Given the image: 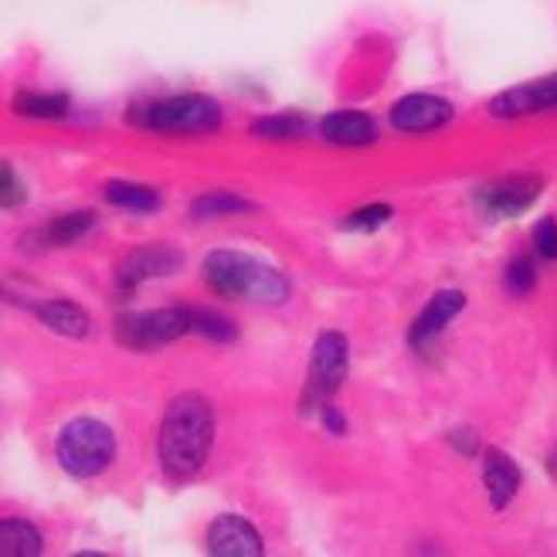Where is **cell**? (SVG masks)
<instances>
[{
  "instance_id": "17",
  "label": "cell",
  "mask_w": 557,
  "mask_h": 557,
  "mask_svg": "<svg viewBox=\"0 0 557 557\" xmlns=\"http://www.w3.org/2000/svg\"><path fill=\"white\" fill-rule=\"evenodd\" d=\"M102 198L113 205V208H123V211H139V214H150L160 208V190L150 187V184H133V181H109Z\"/></svg>"
},
{
  "instance_id": "22",
  "label": "cell",
  "mask_w": 557,
  "mask_h": 557,
  "mask_svg": "<svg viewBox=\"0 0 557 557\" xmlns=\"http://www.w3.org/2000/svg\"><path fill=\"white\" fill-rule=\"evenodd\" d=\"M187 320H190V333H201V337L214 341V344H232L238 337V330L228 317H221L214 310H201V306H187Z\"/></svg>"
},
{
  "instance_id": "28",
  "label": "cell",
  "mask_w": 557,
  "mask_h": 557,
  "mask_svg": "<svg viewBox=\"0 0 557 557\" xmlns=\"http://www.w3.org/2000/svg\"><path fill=\"white\" fill-rule=\"evenodd\" d=\"M320 411H323V425H326V432H330V435H344V432H347V422H344L341 408H333V405L326 401Z\"/></svg>"
},
{
  "instance_id": "3",
  "label": "cell",
  "mask_w": 557,
  "mask_h": 557,
  "mask_svg": "<svg viewBox=\"0 0 557 557\" xmlns=\"http://www.w3.org/2000/svg\"><path fill=\"white\" fill-rule=\"evenodd\" d=\"M116 456V438L109 425L96 422V418H75L69 422L59 438H54V459L75 480H92L109 469Z\"/></svg>"
},
{
  "instance_id": "8",
  "label": "cell",
  "mask_w": 557,
  "mask_h": 557,
  "mask_svg": "<svg viewBox=\"0 0 557 557\" xmlns=\"http://www.w3.org/2000/svg\"><path fill=\"white\" fill-rule=\"evenodd\" d=\"M181 252L171 245H139L133 252L120 262L116 278H120V289L133 293L136 286L150 283V278H163L181 269Z\"/></svg>"
},
{
  "instance_id": "13",
  "label": "cell",
  "mask_w": 557,
  "mask_h": 557,
  "mask_svg": "<svg viewBox=\"0 0 557 557\" xmlns=\"http://www.w3.org/2000/svg\"><path fill=\"white\" fill-rule=\"evenodd\" d=\"M520 466L504 453V449H486L483 456V483L490 493L493 510H507L520 490Z\"/></svg>"
},
{
  "instance_id": "27",
  "label": "cell",
  "mask_w": 557,
  "mask_h": 557,
  "mask_svg": "<svg viewBox=\"0 0 557 557\" xmlns=\"http://www.w3.org/2000/svg\"><path fill=\"white\" fill-rule=\"evenodd\" d=\"M449 442L456 445V449L462 456H476L480 453V435L469 432V429H459V432H449Z\"/></svg>"
},
{
  "instance_id": "4",
  "label": "cell",
  "mask_w": 557,
  "mask_h": 557,
  "mask_svg": "<svg viewBox=\"0 0 557 557\" xmlns=\"http://www.w3.org/2000/svg\"><path fill=\"white\" fill-rule=\"evenodd\" d=\"M129 120L153 133H214L221 126V106L201 92H181L129 109Z\"/></svg>"
},
{
  "instance_id": "1",
  "label": "cell",
  "mask_w": 557,
  "mask_h": 557,
  "mask_svg": "<svg viewBox=\"0 0 557 557\" xmlns=\"http://www.w3.org/2000/svg\"><path fill=\"white\" fill-rule=\"evenodd\" d=\"M214 445V411L201 395H177L160 422V466L171 480H190L205 469Z\"/></svg>"
},
{
  "instance_id": "19",
  "label": "cell",
  "mask_w": 557,
  "mask_h": 557,
  "mask_svg": "<svg viewBox=\"0 0 557 557\" xmlns=\"http://www.w3.org/2000/svg\"><path fill=\"white\" fill-rule=\"evenodd\" d=\"M256 211V205L232 190H205L190 201L194 218H228V214H248Z\"/></svg>"
},
{
  "instance_id": "15",
  "label": "cell",
  "mask_w": 557,
  "mask_h": 557,
  "mask_svg": "<svg viewBox=\"0 0 557 557\" xmlns=\"http://www.w3.org/2000/svg\"><path fill=\"white\" fill-rule=\"evenodd\" d=\"M38 320L48 326V330H54L59 337H72V341H82L89 333V317H86V310L82 306H75V302H69V299H48V302H41L38 306Z\"/></svg>"
},
{
  "instance_id": "9",
  "label": "cell",
  "mask_w": 557,
  "mask_h": 557,
  "mask_svg": "<svg viewBox=\"0 0 557 557\" xmlns=\"http://www.w3.org/2000/svg\"><path fill=\"white\" fill-rule=\"evenodd\" d=\"M554 106H557V72L499 92L490 102V113L496 120H520V116L544 113V109H554Z\"/></svg>"
},
{
  "instance_id": "6",
  "label": "cell",
  "mask_w": 557,
  "mask_h": 557,
  "mask_svg": "<svg viewBox=\"0 0 557 557\" xmlns=\"http://www.w3.org/2000/svg\"><path fill=\"white\" fill-rule=\"evenodd\" d=\"M116 344L129 350H157L181 341L190 333L187 306H171V310H150V313H123L113 326Z\"/></svg>"
},
{
  "instance_id": "29",
  "label": "cell",
  "mask_w": 557,
  "mask_h": 557,
  "mask_svg": "<svg viewBox=\"0 0 557 557\" xmlns=\"http://www.w3.org/2000/svg\"><path fill=\"white\" fill-rule=\"evenodd\" d=\"M550 472H554V476H557V453H550V466H547Z\"/></svg>"
},
{
  "instance_id": "23",
  "label": "cell",
  "mask_w": 557,
  "mask_h": 557,
  "mask_svg": "<svg viewBox=\"0 0 557 557\" xmlns=\"http://www.w3.org/2000/svg\"><path fill=\"white\" fill-rule=\"evenodd\" d=\"M504 286L510 296H531L537 286V265L531 262V256H513L510 265L504 269Z\"/></svg>"
},
{
  "instance_id": "16",
  "label": "cell",
  "mask_w": 557,
  "mask_h": 557,
  "mask_svg": "<svg viewBox=\"0 0 557 557\" xmlns=\"http://www.w3.org/2000/svg\"><path fill=\"white\" fill-rule=\"evenodd\" d=\"M41 550H45V541L35 523L17 520V517L0 520V554L4 557H35Z\"/></svg>"
},
{
  "instance_id": "2",
  "label": "cell",
  "mask_w": 557,
  "mask_h": 557,
  "mask_svg": "<svg viewBox=\"0 0 557 557\" xmlns=\"http://www.w3.org/2000/svg\"><path fill=\"white\" fill-rule=\"evenodd\" d=\"M201 275L211 286V293L225 299H248V302H265V306H278L289 299V283L283 272L245 252H235V248H218V252H211L201 265Z\"/></svg>"
},
{
  "instance_id": "12",
  "label": "cell",
  "mask_w": 557,
  "mask_h": 557,
  "mask_svg": "<svg viewBox=\"0 0 557 557\" xmlns=\"http://www.w3.org/2000/svg\"><path fill=\"white\" fill-rule=\"evenodd\" d=\"M462 306H466V293H459V289H442V293H435L429 299L425 310L414 317V323L408 330V344L414 350H425L438 337V333L462 313Z\"/></svg>"
},
{
  "instance_id": "25",
  "label": "cell",
  "mask_w": 557,
  "mask_h": 557,
  "mask_svg": "<svg viewBox=\"0 0 557 557\" xmlns=\"http://www.w3.org/2000/svg\"><path fill=\"white\" fill-rule=\"evenodd\" d=\"M534 248H537L541 259H557V221L554 218L537 221V228H534Z\"/></svg>"
},
{
  "instance_id": "24",
  "label": "cell",
  "mask_w": 557,
  "mask_h": 557,
  "mask_svg": "<svg viewBox=\"0 0 557 557\" xmlns=\"http://www.w3.org/2000/svg\"><path fill=\"white\" fill-rule=\"evenodd\" d=\"M387 218H392V208H387V205H368V208L347 214L344 228L347 232H374V228L387 225Z\"/></svg>"
},
{
  "instance_id": "5",
  "label": "cell",
  "mask_w": 557,
  "mask_h": 557,
  "mask_svg": "<svg viewBox=\"0 0 557 557\" xmlns=\"http://www.w3.org/2000/svg\"><path fill=\"white\" fill-rule=\"evenodd\" d=\"M347 368H350V347L344 333L333 330L320 333L310 357V374H306V387H302V408L306 411L323 408L347 381Z\"/></svg>"
},
{
  "instance_id": "11",
  "label": "cell",
  "mask_w": 557,
  "mask_h": 557,
  "mask_svg": "<svg viewBox=\"0 0 557 557\" xmlns=\"http://www.w3.org/2000/svg\"><path fill=\"white\" fill-rule=\"evenodd\" d=\"M453 113H456L453 102L429 96V92H411L392 106V123L401 133H429V129H438L449 123Z\"/></svg>"
},
{
  "instance_id": "26",
  "label": "cell",
  "mask_w": 557,
  "mask_h": 557,
  "mask_svg": "<svg viewBox=\"0 0 557 557\" xmlns=\"http://www.w3.org/2000/svg\"><path fill=\"white\" fill-rule=\"evenodd\" d=\"M0 177H4V194H0V201H4V208L11 211V208L24 205V187H21L17 174H14V166H11L8 160H4V166H0Z\"/></svg>"
},
{
  "instance_id": "7",
  "label": "cell",
  "mask_w": 557,
  "mask_h": 557,
  "mask_svg": "<svg viewBox=\"0 0 557 557\" xmlns=\"http://www.w3.org/2000/svg\"><path fill=\"white\" fill-rule=\"evenodd\" d=\"M541 190H544L541 174H510L504 181L480 187L476 201L490 218H517L541 198Z\"/></svg>"
},
{
  "instance_id": "20",
  "label": "cell",
  "mask_w": 557,
  "mask_h": 557,
  "mask_svg": "<svg viewBox=\"0 0 557 557\" xmlns=\"http://www.w3.org/2000/svg\"><path fill=\"white\" fill-rule=\"evenodd\" d=\"M96 228V214L92 211H72V214H59L51 225L41 232V238L48 245H75L78 238H86Z\"/></svg>"
},
{
  "instance_id": "18",
  "label": "cell",
  "mask_w": 557,
  "mask_h": 557,
  "mask_svg": "<svg viewBox=\"0 0 557 557\" xmlns=\"http://www.w3.org/2000/svg\"><path fill=\"white\" fill-rule=\"evenodd\" d=\"M11 106L27 120H65L72 99L65 92H17Z\"/></svg>"
},
{
  "instance_id": "10",
  "label": "cell",
  "mask_w": 557,
  "mask_h": 557,
  "mask_svg": "<svg viewBox=\"0 0 557 557\" xmlns=\"http://www.w3.org/2000/svg\"><path fill=\"white\" fill-rule=\"evenodd\" d=\"M208 554L214 557H259L262 554V537L252 523L238 513H221L208 527Z\"/></svg>"
},
{
  "instance_id": "21",
  "label": "cell",
  "mask_w": 557,
  "mask_h": 557,
  "mask_svg": "<svg viewBox=\"0 0 557 557\" xmlns=\"http://www.w3.org/2000/svg\"><path fill=\"white\" fill-rule=\"evenodd\" d=\"M313 129V123L302 113H275V116H262L252 123V136L262 139H299Z\"/></svg>"
},
{
  "instance_id": "14",
  "label": "cell",
  "mask_w": 557,
  "mask_h": 557,
  "mask_svg": "<svg viewBox=\"0 0 557 557\" xmlns=\"http://www.w3.org/2000/svg\"><path fill=\"white\" fill-rule=\"evenodd\" d=\"M320 133L323 139H330V144H337V147H368L377 139L374 120L364 113H354V109H337V113L323 116Z\"/></svg>"
}]
</instances>
